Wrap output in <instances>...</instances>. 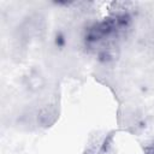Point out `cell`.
<instances>
[{
    "label": "cell",
    "mask_w": 154,
    "mask_h": 154,
    "mask_svg": "<svg viewBox=\"0 0 154 154\" xmlns=\"http://www.w3.org/2000/svg\"><path fill=\"white\" fill-rule=\"evenodd\" d=\"M152 154H154V150H153V153H152Z\"/></svg>",
    "instance_id": "6da1fadb"
}]
</instances>
